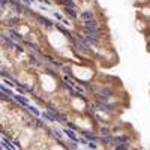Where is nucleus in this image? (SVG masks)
<instances>
[{
	"instance_id": "20e7f679",
	"label": "nucleus",
	"mask_w": 150,
	"mask_h": 150,
	"mask_svg": "<svg viewBox=\"0 0 150 150\" xmlns=\"http://www.w3.org/2000/svg\"><path fill=\"white\" fill-rule=\"evenodd\" d=\"M72 104H74V107H75V108H77V110H80V111H81V110L84 108V102L78 101V99H75V101H74Z\"/></svg>"
},
{
	"instance_id": "39448f33",
	"label": "nucleus",
	"mask_w": 150,
	"mask_h": 150,
	"mask_svg": "<svg viewBox=\"0 0 150 150\" xmlns=\"http://www.w3.org/2000/svg\"><path fill=\"white\" fill-rule=\"evenodd\" d=\"M20 33H23V35H27V33H29V29H27L26 26H21V27H20Z\"/></svg>"
},
{
	"instance_id": "f257e3e1",
	"label": "nucleus",
	"mask_w": 150,
	"mask_h": 150,
	"mask_svg": "<svg viewBox=\"0 0 150 150\" xmlns=\"http://www.w3.org/2000/svg\"><path fill=\"white\" fill-rule=\"evenodd\" d=\"M48 39H50V42L53 44V47L57 48L59 51H66L65 47L68 45V41H66V38L62 35L60 32H53V33H50Z\"/></svg>"
},
{
	"instance_id": "f03ea898",
	"label": "nucleus",
	"mask_w": 150,
	"mask_h": 150,
	"mask_svg": "<svg viewBox=\"0 0 150 150\" xmlns=\"http://www.w3.org/2000/svg\"><path fill=\"white\" fill-rule=\"evenodd\" d=\"M41 81H42V89L45 92H53L56 89V80L53 77H50V75H42L41 77Z\"/></svg>"
},
{
	"instance_id": "7ed1b4c3",
	"label": "nucleus",
	"mask_w": 150,
	"mask_h": 150,
	"mask_svg": "<svg viewBox=\"0 0 150 150\" xmlns=\"http://www.w3.org/2000/svg\"><path fill=\"white\" fill-rule=\"evenodd\" d=\"M74 71H78V77L80 78H83V80H89L90 77H92V71L90 69H87V68H80V66H75L74 68Z\"/></svg>"
},
{
	"instance_id": "423d86ee",
	"label": "nucleus",
	"mask_w": 150,
	"mask_h": 150,
	"mask_svg": "<svg viewBox=\"0 0 150 150\" xmlns=\"http://www.w3.org/2000/svg\"><path fill=\"white\" fill-rule=\"evenodd\" d=\"M51 150H63V147H60V146H54V147H51Z\"/></svg>"
}]
</instances>
